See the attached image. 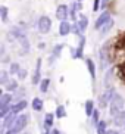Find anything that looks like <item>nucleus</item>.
I'll list each match as a JSON object with an SVG mask.
<instances>
[{
  "label": "nucleus",
  "mask_w": 125,
  "mask_h": 134,
  "mask_svg": "<svg viewBox=\"0 0 125 134\" xmlns=\"http://www.w3.org/2000/svg\"><path fill=\"white\" fill-rule=\"evenodd\" d=\"M94 102L93 100H87L86 102V114L90 116V115H93V112H94Z\"/></svg>",
  "instance_id": "nucleus-16"
},
{
  "label": "nucleus",
  "mask_w": 125,
  "mask_h": 134,
  "mask_svg": "<svg viewBox=\"0 0 125 134\" xmlns=\"http://www.w3.org/2000/svg\"><path fill=\"white\" fill-rule=\"evenodd\" d=\"M19 65L18 63H12V66H10V72L12 74H16V72H19Z\"/></svg>",
  "instance_id": "nucleus-27"
},
{
  "label": "nucleus",
  "mask_w": 125,
  "mask_h": 134,
  "mask_svg": "<svg viewBox=\"0 0 125 134\" xmlns=\"http://www.w3.org/2000/svg\"><path fill=\"white\" fill-rule=\"evenodd\" d=\"M27 122H28V116H27V115H19V116L16 118L15 124L12 125L10 130H12V131H15V133L18 134L21 130H24V127L27 125Z\"/></svg>",
  "instance_id": "nucleus-2"
},
{
  "label": "nucleus",
  "mask_w": 125,
  "mask_h": 134,
  "mask_svg": "<svg viewBox=\"0 0 125 134\" xmlns=\"http://www.w3.org/2000/svg\"><path fill=\"white\" fill-rule=\"evenodd\" d=\"M115 124H116V125H121V124H124V125H125V109L122 110L119 115H118L116 118H115Z\"/></svg>",
  "instance_id": "nucleus-19"
},
{
  "label": "nucleus",
  "mask_w": 125,
  "mask_h": 134,
  "mask_svg": "<svg viewBox=\"0 0 125 134\" xmlns=\"http://www.w3.org/2000/svg\"><path fill=\"white\" fill-rule=\"evenodd\" d=\"M46 134H47V133H46Z\"/></svg>",
  "instance_id": "nucleus-39"
},
{
  "label": "nucleus",
  "mask_w": 125,
  "mask_h": 134,
  "mask_svg": "<svg viewBox=\"0 0 125 134\" xmlns=\"http://www.w3.org/2000/svg\"><path fill=\"white\" fill-rule=\"evenodd\" d=\"M32 109L34 110H41L43 109V100L38 97H35L34 100H32Z\"/></svg>",
  "instance_id": "nucleus-15"
},
{
  "label": "nucleus",
  "mask_w": 125,
  "mask_h": 134,
  "mask_svg": "<svg viewBox=\"0 0 125 134\" xmlns=\"http://www.w3.org/2000/svg\"><path fill=\"white\" fill-rule=\"evenodd\" d=\"M52 125H53V114H47L46 119H44V127H46V130L49 131Z\"/></svg>",
  "instance_id": "nucleus-13"
},
{
  "label": "nucleus",
  "mask_w": 125,
  "mask_h": 134,
  "mask_svg": "<svg viewBox=\"0 0 125 134\" xmlns=\"http://www.w3.org/2000/svg\"><path fill=\"white\" fill-rule=\"evenodd\" d=\"M71 28H72V25H71L69 22H66V21H63L62 24H60V27H59L60 36H68V32L71 31Z\"/></svg>",
  "instance_id": "nucleus-9"
},
{
  "label": "nucleus",
  "mask_w": 125,
  "mask_h": 134,
  "mask_svg": "<svg viewBox=\"0 0 125 134\" xmlns=\"http://www.w3.org/2000/svg\"><path fill=\"white\" fill-rule=\"evenodd\" d=\"M50 134H60V133H59V130H53Z\"/></svg>",
  "instance_id": "nucleus-35"
},
{
  "label": "nucleus",
  "mask_w": 125,
  "mask_h": 134,
  "mask_svg": "<svg viewBox=\"0 0 125 134\" xmlns=\"http://www.w3.org/2000/svg\"><path fill=\"white\" fill-rule=\"evenodd\" d=\"M56 116H58V118H63V116H66V110H65V106L59 105L58 109H56Z\"/></svg>",
  "instance_id": "nucleus-20"
},
{
  "label": "nucleus",
  "mask_w": 125,
  "mask_h": 134,
  "mask_svg": "<svg viewBox=\"0 0 125 134\" xmlns=\"http://www.w3.org/2000/svg\"><path fill=\"white\" fill-rule=\"evenodd\" d=\"M0 16H2V21L8 19V8L6 6H2L0 8Z\"/></svg>",
  "instance_id": "nucleus-24"
},
{
  "label": "nucleus",
  "mask_w": 125,
  "mask_h": 134,
  "mask_svg": "<svg viewBox=\"0 0 125 134\" xmlns=\"http://www.w3.org/2000/svg\"><path fill=\"white\" fill-rule=\"evenodd\" d=\"M49 84H50V80H49V78L41 80V83H40V90L43 91V93H46L47 88H49Z\"/></svg>",
  "instance_id": "nucleus-21"
},
{
  "label": "nucleus",
  "mask_w": 125,
  "mask_h": 134,
  "mask_svg": "<svg viewBox=\"0 0 125 134\" xmlns=\"http://www.w3.org/2000/svg\"><path fill=\"white\" fill-rule=\"evenodd\" d=\"M87 24H88V19H87V16H86V15H81V16H79V19H78V27H79V30H81V32L86 31Z\"/></svg>",
  "instance_id": "nucleus-11"
},
{
  "label": "nucleus",
  "mask_w": 125,
  "mask_h": 134,
  "mask_svg": "<svg viewBox=\"0 0 125 134\" xmlns=\"http://www.w3.org/2000/svg\"><path fill=\"white\" fill-rule=\"evenodd\" d=\"M6 134H16V133H15V131H12V130H9V131H8V133H6Z\"/></svg>",
  "instance_id": "nucleus-36"
},
{
  "label": "nucleus",
  "mask_w": 125,
  "mask_h": 134,
  "mask_svg": "<svg viewBox=\"0 0 125 134\" xmlns=\"http://www.w3.org/2000/svg\"><path fill=\"white\" fill-rule=\"evenodd\" d=\"M16 118H18V116H16V114L10 110V112H9V114L6 115V116H4V122H3V125L6 127V128H12V125L15 124Z\"/></svg>",
  "instance_id": "nucleus-7"
},
{
  "label": "nucleus",
  "mask_w": 125,
  "mask_h": 134,
  "mask_svg": "<svg viewBox=\"0 0 125 134\" xmlns=\"http://www.w3.org/2000/svg\"><path fill=\"white\" fill-rule=\"evenodd\" d=\"M87 68H88V72H90L91 78H96V66H94V62L91 59H87Z\"/></svg>",
  "instance_id": "nucleus-12"
},
{
  "label": "nucleus",
  "mask_w": 125,
  "mask_h": 134,
  "mask_svg": "<svg viewBox=\"0 0 125 134\" xmlns=\"http://www.w3.org/2000/svg\"><path fill=\"white\" fill-rule=\"evenodd\" d=\"M107 2H109V0H103V4L106 6V3H107Z\"/></svg>",
  "instance_id": "nucleus-37"
},
{
  "label": "nucleus",
  "mask_w": 125,
  "mask_h": 134,
  "mask_svg": "<svg viewBox=\"0 0 125 134\" xmlns=\"http://www.w3.org/2000/svg\"><path fill=\"white\" fill-rule=\"evenodd\" d=\"M99 6H100V0H94V4H93V12H97V10H99Z\"/></svg>",
  "instance_id": "nucleus-31"
},
{
  "label": "nucleus",
  "mask_w": 125,
  "mask_h": 134,
  "mask_svg": "<svg viewBox=\"0 0 125 134\" xmlns=\"http://www.w3.org/2000/svg\"><path fill=\"white\" fill-rule=\"evenodd\" d=\"M62 47H63L62 44H59V46H56V47H55V53H53V56H52V58H56L58 55H60V52H62Z\"/></svg>",
  "instance_id": "nucleus-28"
},
{
  "label": "nucleus",
  "mask_w": 125,
  "mask_h": 134,
  "mask_svg": "<svg viewBox=\"0 0 125 134\" xmlns=\"http://www.w3.org/2000/svg\"><path fill=\"white\" fill-rule=\"evenodd\" d=\"M109 19H110V13L107 12V10H106V12H103L102 15H100V16L97 18L96 24H94V28H96V30H102V27H103V25H105Z\"/></svg>",
  "instance_id": "nucleus-5"
},
{
  "label": "nucleus",
  "mask_w": 125,
  "mask_h": 134,
  "mask_svg": "<svg viewBox=\"0 0 125 134\" xmlns=\"http://www.w3.org/2000/svg\"><path fill=\"white\" fill-rule=\"evenodd\" d=\"M106 134H119V133L115 131V130H109V131H106Z\"/></svg>",
  "instance_id": "nucleus-34"
},
{
  "label": "nucleus",
  "mask_w": 125,
  "mask_h": 134,
  "mask_svg": "<svg viewBox=\"0 0 125 134\" xmlns=\"http://www.w3.org/2000/svg\"><path fill=\"white\" fill-rule=\"evenodd\" d=\"M16 87H18V83H16L15 80H10V81L6 84V88H8L9 91H10V90H15Z\"/></svg>",
  "instance_id": "nucleus-25"
},
{
  "label": "nucleus",
  "mask_w": 125,
  "mask_h": 134,
  "mask_svg": "<svg viewBox=\"0 0 125 134\" xmlns=\"http://www.w3.org/2000/svg\"><path fill=\"white\" fill-rule=\"evenodd\" d=\"M112 27H113V19H109V21H107V22H106V24L102 27V30H100V32H102L103 36H105V34H106L107 31H109V30H110Z\"/></svg>",
  "instance_id": "nucleus-17"
},
{
  "label": "nucleus",
  "mask_w": 125,
  "mask_h": 134,
  "mask_svg": "<svg viewBox=\"0 0 125 134\" xmlns=\"http://www.w3.org/2000/svg\"><path fill=\"white\" fill-rule=\"evenodd\" d=\"M116 49H122V50H125V34L121 36L119 38L116 40Z\"/></svg>",
  "instance_id": "nucleus-22"
},
{
  "label": "nucleus",
  "mask_w": 125,
  "mask_h": 134,
  "mask_svg": "<svg viewBox=\"0 0 125 134\" xmlns=\"http://www.w3.org/2000/svg\"><path fill=\"white\" fill-rule=\"evenodd\" d=\"M93 122L94 124H99V110H94L93 112Z\"/></svg>",
  "instance_id": "nucleus-30"
},
{
  "label": "nucleus",
  "mask_w": 125,
  "mask_h": 134,
  "mask_svg": "<svg viewBox=\"0 0 125 134\" xmlns=\"http://www.w3.org/2000/svg\"><path fill=\"white\" fill-rule=\"evenodd\" d=\"M71 18H75V4H72V6H71Z\"/></svg>",
  "instance_id": "nucleus-32"
},
{
  "label": "nucleus",
  "mask_w": 125,
  "mask_h": 134,
  "mask_svg": "<svg viewBox=\"0 0 125 134\" xmlns=\"http://www.w3.org/2000/svg\"><path fill=\"white\" fill-rule=\"evenodd\" d=\"M68 13H69V12H68V6H66V4H60V6L56 9V18H58V19H60L62 22L66 19Z\"/></svg>",
  "instance_id": "nucleus-6"
},
{
  "label": "nucleus",
  "mask_w": 125,
  "mask_h": 134,
  "mask_svg": "<svg viewBox=\"0 0 125 134\" xmlns=\"http://www.w3.org/2000/svg\"><path fill=\"white\" fill-rule=\"evenodd\" d=\"M25 106H27V102H25V100H21L19 103H16L15 106H12V108H10V110L16 114V112H19V110H22Z\"/></svg>",
  "instance_id": "nucleus-14"
},
{
  "label": "nucleus",
  "mask_w": 125,
  "mask_h": 134,
  "mask_svg": "<svg viewBox=\"0 0 125 134\" xmlns=\"http://www.w3.org/2000/svg\"><path fill=\"white\" fill-rule=\"evenodd\" d=\"M0 83L2 84H6V83H9L8 81V74H6V72H2V77H0Z\"/></svg>",
  "instance_id": "nucleus-29"
},
{
  "label": "nucleus",
  "mask_w": 125,
  "mask_h": 134,
  "mask_svg": "<svg viewBox=\"0 0 125 134\" xmlns=\"http://www.w3.org/2000/svg\"><path fill=\"white\" fill-rule=\"evenodd\" d=\"M50 27H52L50 18H49V16H41L40 21H38V30H40V32H44V34H46V32L50 30Z\"/></svg>",
  "instance_id": "nucleus-4"
},
{
  "label": "nucleus",
  "mask_w": 125,
  "mask_h": 134,
  "mask_svg": "<svg viewBox=\"0 0 125 134\" xmlns=\"http://www.w3.org/2000/svg\"><path fill=\"white\" fill-rule=\"evenodd\" d=\"M78 2H82V0H78Z\"/></svg>",
  "instance_id": "nucleus-38"
},
{
  "label": "nucleus",
  "mask_w": 125,
  "mask_h": 134,
  "mask_svg": "<svg viewBox=\"0 0 125 134\" xmlns=\"http://www.w3.org/2000/svg\"><path fill=\"white\" fill-rule=\"evenodd\" d=\"M97 134H106V122L100 121L97 124Z\"/></svg>",
  "instance_id": "nucleus-23"
},
{
  "label": "nucleus",
  "mask_w": 125,
  "mask_h": 134,
  "mask_svg": "<svg viewBox=\"0 0 125 134\" xmlns=\"http://www.w3.org/2000/svg\"><path fill=\"white\" fill-rule=\"evenodd\" d=\"M40 66H41V59L37 60V68H35L34 74H32V84H38L40 81Z\"/></svg>",
  "instance_id": "nucleus-8"
},
{
  "label": "nucleus",
  "mask_w": 125,
  "mask_h": 134,
  "mask_svg": "<svg viewBox=\"0 0 125 134\" xmlns=\"http://www.w3.org/2000/svg\"><path fill=\"white\" fill-rule=\"evenodd\" d=\"M12 100V96L8 94V93H4V94H2V97H0V109H3V108H8L9 106V102Z\"/></svg>",
  "instance_id": "nucleus-10"
},
{
  "label": "nucleus",
  "mask_w": 125,
  "mask_h": 134,
  "mask_svg": "<svg viewBox=\"0 0 125 134\" xmlns=\"http://www.w3.org/2000/svg\"><path fill=\"white\" fill-rule=\"evenodd\" d=\"M122 108H124V99L122 96L115 94L112 102H110V115L112 116H118V115L122 112Z\"/></svg>",
  "instance_id": "nucleus-1"
},
{
  "label": "nucleus",
  "mask_w": 125,
  "mask_h": 134,
  "mask_svg": "<svg viewBox=\"0 0 125 134\" xmlns=\"http://www.w3.org/2000/svg\"><path fill=\"white\" fill-rule=\"evenodd\" d=\"M119 77H121L122 80H125V62H122L121 65H119Z\"/></svg>",
  "instance_id": "nucleus-26"
},
{
  "label": "nucleus",
  "mask_w": 125,
  "mask_h": 134,
  "mask_svg": "<svg viewBox=\"0 0 125 134\" xmlns=\"http://www.w3.org/2000/svg\"><path fill=\"white\" fill-rule=\"evenodd\" d=\"M113 96H115V88H107L102 94V97H100V102H99L100 103V108H106L107 102H112Z\"/></svg>",
  "instance_id": "nucleus-3"
},
{
  "label": "nucleus",
  "mask_w": 125,
  "mask_h": 134,
  "mask_svg": "<svg viewBox=\"0 0 125 134\" xmlns=\"http://www.w3.org/2000/svg\"><path fill=\"white\" fill-rule=\"evenodd\" d=\"M25 75H27V71L21 69V71H19V78H25Z\"/></svg>",
  "instance_id": "nucleus-33"
},
{
  "label": "nucleus",
  "mask_w": 125,
  "mask_h": 134,
  "mask_svg": "<svg viewBox=\"0 0 125 134\" xmlns=\"http://www.w3.org/2000/svg\"><path fill=\"white\" fill-rule=\"evenodd\" d=\"M84 44H86V37L82 36V37H81V40H79L78 50H77V58H81V56H82V50H84Z\"/></svg>",
  "instance_id": "nucleus-18"
}]
</instances>
